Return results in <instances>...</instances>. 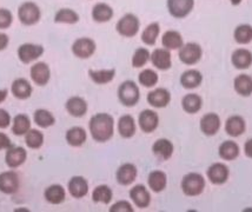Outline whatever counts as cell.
<instances>
[{"label":"cell","mask_w":252,"mask_h":212,"mask_svg":"<svg viewBox=\"0 0 252 212\" xmlns=\"http://www.w3.org/2000/svg\"><path fill=\"white\" fill-rule=\"evenodd\" d=\"M203 98L197 93H188L182 99V109L189 115H194L202 110Z\"/></svg>","instance_id":"obj_28"},{"label":"cell","mask_w":252,"mask_h":212,"mask_svg":"<svg viewBox=\"0 0 252 212\" xmlns=\"http://www.w3.org/2000/svg\"><path fill=\"white\" fill-rule=\"evenodd\" d=\"M25 143L32 150H38L44 144V134L35 128H31L25 134Z\"/></svg>","instance_id":"obj_44"},{"label":"cell","mask_w":252,"mask_h":212,"mask_svg":"<svg viewBox=\"0 0 252 212\" xmlns=\"http://www.w3.org/2000/svg\"><path fill=\"white\" fill-rule=\"evenodd\" d=\"M138 175L137 166L132 163H125L118 168L116 172L117 183L123 186H127L131 185L136 181Z\"/></svg>","instance_id":"obj_14"},{"label":"cell","mask_w":252,"mask_h":212,"mask_svg":"<svg viewBox=\"0 0 252 212\" xmlns=\"http://www.w3.org/2000/svg\"><path fill=\"white\" fill-rule=\"evenodd\" d=\"M11 91L12 94H13L17 99L24 100L31 97L33 90L29 80H26L25 78H18L12 83Z\"/></svg>","instance_id":"obj_29"},{"label":"cell","mask_w":252,"mask_h":212,"mask_svg":"<svg viewBox=\"0 0 252 212\" xmlns=\"http://www.w3.org/2000/svg\"><path fill=\"white\" fill-rule=\"evenodd\" d=\"M244 153L248 158H252V138L245 142L244 144Z\"/></svg>","instance_id":"obj_51"},{"label":"cell","mask_w":252,"mask_h":212,"mask_svg":"<svg viewBox=\"0 0 252 212\" xmlns=\"http://www.w3.org/2000/svg\"><path fill=\"white\" fill-rule=\"evenodd\" d=\"M235 41L239 45H248L252 41V26L248 24L238 25L233 31Z\"/></svg>","instance_id":"obj_38"},{"label":"cell","mask_w":252,"mask_h":212,"mask_svg":"<svg viewBox=\"0 0 252 212\" xmlns=\"http://www.w3.org/2000/svg\"><path fill=\"white\" fill-rule=\"evenodd\" d=\"M26 158H28V152L25 149L20 148V146H11L6 152L5 162L8 168L17 169L25 163Z\"/></svg>","instance_id":"obj_18"},{"label":"cell","mask_w":252,"mask_h":212,"mask_svg":"<svg viewBox=\"0 0 252 212\" xmlns=\"http://www.w3.org/2000/svg\"><path fill=\"white\" fill-rule=\"evenodd\" d=\"M13 23V16L11 11L0 8V29H8Z\"/></svg>","instance_id":"obj_46"},{"label":"cell","mask_w":252,"mask_h":212,"mask_svg":"<svg viewBox=\"0 0 252 212\" xmlns=\"http://www.w3.org/2000/svg\"><path fill=\"white\" fill-rule=\"evenodd\" d=\"M140 22L133 13H126L116 24V30L118 34L124 38H133L139 32Z\"/></svg>","instance_id":"obj_4"},{"label":"cell","mask_w":252,"mask_h":212,"mask_svg":"<svg viewBox=\"0 0 252 212\" xmlns=\"http://www.w3.org/2000/svg\"><path fill=\"white\" fill-rule=\"evenodd\" d=\"M137 126L134 118L130 115H124L118 121V132L125 139L132 138L136 134Z\"/></svg>","instance_id":"obj_32"},{"label":"cell","mask_w":252,"mask_h":212,"mask_svg":"<svg viewBox=\"0 0 252 212\" xmlns=\"http://www.w3.org/2000/svg\"><path fill=\"white\" fill-rule=\"evenodd\" d=\"M150 61H151L152 65L160 71H166L170 70L172 66V58H171V53L169 50L166 49H156L154 52L151 53L150 57Z\"/></svg>","instance_id":"obj_19"},{"label":"cell","mask_w":252,"mask_h":212,"mask_svg":"<svg viewBox=\"0 0 252 212\" xmlns=\"http://www.w3.org/2000/svg\"><path fill=\"white\" fill-rule=\"evenodd\" d=\"M148 103L155 109H164L170 104L171 101V93L169 90L164 88H157L154 91L149 92L148 97Z\"/></svg>","instance_id":"obj_15"},{"label":"cell","mask_w":252,"mask_h":212,"mask_svg":"<svg viewBox=\"0 0 252 212\" xmlns=\"http://www.w3.org/2000/svg\"><path fill=\"white\" fill-rule=\"evenodd\" d=\"M33 119H34V123L41 128L51 127L56 124L55 116H53L50 111L44 109L37 110V111L34 112V116H33Z\"/></svg>","instance_id":"obj_41"},{"label":"cell","mask_w":252,"mask_h":212,"mask_svg":"<svg viewBox=\"0 0 252 212\" xmlns=\"http://www.w3.org/2000/svg\"><path fill=\"white\" fill-rule=\"evenodd\" d=\"M11 123V116L6 110L0 109V128L8 127Z\"/></svg>","instance_id":"obj_48"},{"label":"cell","mask_w":252,"mask_h":212,"mask_svg":"<svg viewBox=\"0 0 252 212\" xmlns=\"http://www.w3.org/2000/svg\"><path fill=\"white\" fill-rule=\"evenodd\" d=\"M89 128L95 142L106 143L115 133V119L109 113H97L90 119Z\"/></svg>","instance_id":"obj_1"},{"label":"cell","mask_w":252,"mask_h":212,"mask_svg":"<svg viewBox=\"0 0 252 212\" xmlns=\"http://www.w3.org/2000/svg\"><path fill=\"white\" fill-rule=\"evenodd\" d=\"M113 198V192L107 185H98L92 192V201L94 203H101V204H110Z\"/></svg>","instance_id":"obj_39"},{"label":"cell","mask_w":252,"mask_h":212,"mask_svg":"<svg viewBox=\"0 0 252 212\" xmlns=\"http://www.w3.org/2000/svg\"><path fill=\"white\" fill-rule=\"evenodd\" d=\"M72 53L79 59H89L90 57L94 55L95 50H97V45L95 41L91 38L83 37L78 38L74 40V43L72 44Z\"/></svg>","instance_id":"obj_7"},{"label":"cell","mask_w":252,"mask_h":212,"mask_svg":"<svg viewBox=\"0 0 252 212\" xmlns=\"http://www.w3.org/2000/svg\"><path fill=\"white\" fill-rule=\"evenodd\" d=\"M30 76L34 84L38 86H45L50 82L51 78V70L46 62H37L30 70Z\"/></svg>","instance_id":"obj_16"},{"label":"cell","mask_w":252,"mask_h":212,"mask_svg":"<svg viewBox=\"0 0 252 212\" xmlns=\"http://www.w3.org/2000/svg\"><path fill=\"white\" fill-rule=\"evenodd\" d=\"M159 33H160V26L158 23L149 24L142 33V41L148 46H154L157 43Z\"/></svg>","instance_id":"obj_40"},{"label":"cell","mask_w":252,"mask_h":212,"mask_svg":"<svg viewBox=\"0 0 252 212\" xmlns=\"http://www.w3.org/2000/svg\"><path fill=\"white\" fill-rule=\"evenodd\" d=\"M18 17H19L20 23L26 26L35 25L40 20L41 12L39 6L35 2L26 1L23 2L18 8Z\"/></svg>","instance_id":"obj_5"},{"label":"cell","mask_w":252,"mask_h":212,"mask_svg":"<svg viewBox=\"0 0 252 212\" xmlns=\"http://www.w3.org/2000/svg\"><path fill=\"white\" fill-rule=\"evenodd\" d=\"M230 176V170L223 163H214L209 166L206 171V177L210 183L214 185H223L227 182Z\"/></svg>","instance_id":"obj_10"},{"label":"cell","mask_w":252,"mask_h":212,"mask_svg":"<svg viewBox=\"0 0 252 212\" xmlns=\"http://www.w3.org/2000/svg\"><path fill=\"white\" fill-rule=\"evenodd\" d=\"M233 89L242 97H250L252 94V77L249 74H239L233 80Z\"/></svg>","instance_id":"obj_36"},{"label":"cell","mask_w":252,"mask_h":212,"mask_svg":"<svg viewBox=\"0 0 252 212\" xmlns=\"http://www.w3.org/2000/svg\"><path fill=\"white\" fill-rule=\"evenodd\" d=\"M110 212H133V208L127 201H119L110 208Z\"/></svg>","instance_id":"obj_47"},{"label":"cell","mask_w":252,"mask_h":212,"mask_svg":"<svg viewBox=\"0 0 252 212\" xmlns=\"http://www.w3.org/2000/svg\"><path fill=\"white\" fill-rule=\"evenodd\" d=\"M158 73L155 70H151V68H145L138 76V82L144 88H154L158 84Z\"/></svg>","instance_id":"obj_43"},{"label":"cell","mask_w":252,"mask_h":212,"mask_svg":"<svg viewBox=\"0 0 252 212\" xmlns=\"http://www.w3.org/2000/svg\"><path fill=\"white\" fill-rule=\"evenodd\" d=\"M239 153H241L239 145L233 140H225L218 148L220 157L223 160H227V162H232V160L237 159L239 157Z\"/></svg>","instance_id":"obj_26"},{"label":"cell","mask_w":252,"mask_h":212,"mask_svg":"<svg viewBox=\"0 0 252 212\" xmlns=\"http://www.w3.org/2000/svg\"><path fill=\"white\" fill-rule=\"evenodd\" d=\"M92 19L95 23H107L112 19L115 16V12L113 8L111 7L109 4H105V2H98L92 8Z\"/></svg>","instance_id":"obj_27"},{"label":"cell","mask_w":252,"mask_h":212,"mask_svg":"<svg viewBox=\"0 0 252 212\" xmlns=\"http://www.w3.org/2000/svg\"><path fill=\"white\" fill-rule=\"evenodd\" d=\"M118 99L126 107L136 106L140 99L138 85L132 80H125L118 88Z\"/></svg>","instance_id":"obj_3"},{"label":"cell","mask_w":252,"mask_h":212,"mask_svg":"<svg viewBox=\"0 0 252 212\" xmlns=\"http://www.w3.org/2000/svg\"><path fill=\"white\" fill-rule=\"evenodd\" d=\"M231 62L237 70H247L252 65V52L247 49H237L231 56Z\"/></svg>","instance_id":"obj_24"},{"label":"cell","mask_w":252,"mask_h":212,"mask_svg":"<svg viewBox=\"0 0 252 212\" xmlns=\"http://www.w3.org/2000/svg\"><path fill=\"white\" fill-rule=\"evenodd\" d=\"M8 43H10V38H8V35L0 32V51L5 50L6 47H7Z\"/></svg>","instance_id":"obj_50"},{"label":"cell","mask_w":252,"mask_h":212,"mask_svg":"<svg viewBox=\"0 0 252 212\" xmlns=\"http://www.w3.org/2000/svg\"><path fill=\"white\" fill-rule=\"evenodd\" d=\"M30 130H31V121H30L29 116L17 115L13 119L12 132L16 136H25Z\"/></svg>","instance_id":"obj_37"},{"label":"cell","mask_w":252,"mask_h":212,"mask_svg":"<svg viewBox=\"0 0 252 212\" xmlns=\"http://www.w3.org/2000/svg\"><path fill=\"white\" fill-rule=\"evenodd\" d=\"M161 44H163L164 49L169 51L179 50L184 45V40H183V35L178 31L169 30L161 37Z\"/></svg>","instance_id":"obj_33"},{"label":"cell","mask_w":252,"mask_h":212,"mask_svg":"<svg viewBox=\"0 0 252 212\" xmlns=\"http://www.w3.org/2000/svg\"><path fill=\"white\" fill-rule=\"evenodd\" d=\"M130 198L133 204L139 209H146L151 204V195L149 190L142 184L132 187L130 190Z\"/></svg>","instance_id":"obj_20"},{"label":"cell","mask_w":252,"mask_h":212,"mask_svg":"<svg viewBox=\"0 0 252 212\" xmlns=\"http://www.w3.org/2000/svg\"><path fill=\"white\" fill-rule=\"evenodd\" d=\"M44 55V47L37 44H23L18 49V57L20 61L24 64H30V62L37 61L39 57Z\"/></svg>","instance_id":"obj_11"},{"label":"cell","mask_w":252,"mask_h":212,"mask_svg":"<svg viewBox=\"0 0 252 212\" xmlns=\"http://www.w3.org/2000/svg\"><path fill=\"white\" fill-rule=\"evenodd\" d=\"M89 77L94 84L105 85L112 82L116 77L115 68H104V70H89Z\"/></svg>","instance_id":"obj_35"},{"label":"cell","mask_w":252,"mask_h":212,"mask_svg":"<svg viewBox=\"0 0 252 212\" xmlns=\"http://www.w3.org/2000/svg\"><path fill=\"white\" fill-rule=\"evenodd\" d=\"M148 184L149 187L154 192L159 193L161 191L166 189L167 185V176L164 171H160V170H155V171L150 172L148 177Z\"/></svg>","instance_id":"obj_30"},{"label":"cell","mask_w":252,"mask_h":212,"mask_svg":"<svg viewBox=\"0 0 252 212\" xmlns=\"http://www.w3.org/2000/svg\"><path fill=\"white\" fill-rule=\"evenodd\" d=\"M169 13L176 19H183L191 13L194 7V0H167Z\"/></svg>","instance_id":"obj_8"},{"label":"cell","mask_w":252,"mask_h":212,"mask_svg":"<svg viewBox=\"0 0 252 212\" xmlns=\"http://www.w3.org/2000/svg\"><path fill=\"white\" fill-rule=\"evenodd\" d=\"M65 109L72 117L74 118H82L88 112V103L84 98L79 95H73V97L68 98L65 104Z\"/></svg>","instance_id":"obj_17"},{"label":"cell","mask_w":252,"mask_h":212,"mask_svg":"<svg viewBox=\"0 0 252 212\" xmlns=\"http://www.w3.org/2000/svg\"><path fill=\"white\" fill-rule=\"evenodd\" d=\"M242 1H243V0H230L231 5H233V6H238V5H241V4H242Z\"/></svg>","instance_id":"obj_53"},{"label":"cell","mask_w":252,"mask_h":212,"mask_svg":"<svg viewBox=\"0 0 252 212\" xmlns=\"http://www.w3.org/2000/svg\"><path fill=\"white\" fill-rule=\"evenodd\" d=\"M79 22V14L71 8H61L55 16V23L73 25Z\"/></svg>","instance_id":"obj_42"},{"label":"cell","mask_w":252,"mask_h":212,"mask_svg":"<svg viewBox=\"0 0 252 212\" xmlns=\"http://www.w3.org/2000/svg\"><path fill=\"white\" fill-rule=\"evenodd\" d=\"M140 130L145 133H152L157 130L159 125V116L154 110H144L138 117Z\"/></svg>","instance_id":"obj_12"},{"label":"cell","mask_w":252,"mask_h":212,"mask_svg":"<svg viewBox=\"0 0 252 212\" xmlns=\"http://www.w3.org/2000/svg\"><path fill=\"white\" fill-rule=\"evenodd\" d=\"M220 126H221V121H220V117L217 115V113L209 112L200 118L199 127H200V131H202L205 136L208 137L216 136V134L220 132Z\"/></svg>","instance_id":"obj_9"},{"label":"cell","mask_w":252,"mask_h":212,"mask_svg":"<svg viewBox=\"0 0 252 212\" xmlns=\"http://www.w3.org/2000/svg\"><path fill=\"white\" fill-rule=\"evenodd\" d=\"M20 186L19 176L14 171L0 173V191L6 195H13Z\"/></svg>","instance_id":"obj_13"},{"label":"cell","mask_w":252,"mask_h":212,"mask_svg":"<svg viewBox=\"0 0 252 212\" xmlns=\"http://www.w3.org/2000/svg\"><path fill=\"white\" fill-rule=\"evenodd\" d=\"M44 197L45 199H46V202H49L50 204L59 205L65 202L66 191L64 187L59 184L51 185V186H49L46 190H45Z\"/></svg>","instance_id":"obj_34"},{"label":"cell","mask_w":252,"mask_h":212,"mask_svg":"<svg viewBox=\"0 0 252 212\" xmlns=\"http://www.w3.org/2000/svg\"><path fill=\"white\" fill-rule=\"evenodd\" d=\"M67 189L73 198H83L89 193V182L82 176H74L68 182Z\"/></svg>","instance_id":"obj_23"},{"label":"cell","mask_w":252,"mask_h":212,"mask_svg":"<svg viewBox=\"0 0 252 212\" xmlns=\"http://www.w3.org/2000/svg\"><path fill=\"white\" fill-rule=\"evenodd\" d=\"M12 146L11 139L8 138L7 134L0 132V150H4V149H10Z\"/></svg>","instance_id":"obj_49"},{"label":"cell","mask_w":252,"mask_h":212,"mask_svg":"<svg viewBox=\"0 0 252 212\" xmlns=\"http://www.w3.org/2000/svg\"><path fill=\"white\" fill-rule=\"evenodd\" d=\"M7 90H0V103H2L7 98Z\"/></svg>","instance_id":"obj_52"},{"label":"cell","mask_w":252,"mask_h":212,"mask_svg":"<svg viewBox=\"0 0 252 212\" xmlns=\"http://www.w3.org/2000/svg\"><path fill=\"white\" fill-rule=\"evenodd\" d=\"M203 83V74L200 71L194 70H187L185 72L182 73L181 76V84L184 89L193 90L199 88Z\"/></svg>","instance_id":"obj_25"},{"label":"cell","mask_w":252,"mask_h":212,"mask_svg":"<svg viewBox=\"0 0 252 212\" xmlns=\"http://www.w3.org/2000/svg\"><path fill=\"white\" fill-rule=\"evenodd\" d=\"M205 179L200 173L190 172L182 179L181 187L183 193L188 197L200 196L205 190Z\"/></svg>","instance_id":"obj_2"},{"label":"cell","mask_w":252,"mask_h":212,"mask_svg":"<svg viewBox=\"0 0 252 212\" xmlns=\"http://www.w3.org/2000/svg\"><path fill=\"white\" fill-rule=\"evenodd\" d=\"M224 128L226 134H229L232 138H237V137L242 136L245 132V130H247V123H245V119L242 116L235 115L226 119Z\"/></svg>","instance_id":"obj_22"},{"label":"cell","mask_w":252,"mask_h":212,"mask_svg":"<svg viewBox=\"0 0 252 212\" xmlns=\"http://www.w3.org/2000/svg\"><path fill=\"white\" fill-rule=\"evenodd\" d=\"M175 151V145L166 138L157 139L152 145V152L159 160H169Z\"/></svg>","instance_id":"obj_21"},{"label":"cell","mask_w":252,"mask_h":212,"mask_svg":"<svg viewBox=\"0 0 252 212\" xmlns=\"http://www.w3.org/2000/svg\"><path fill=\"white\" fill-rule=\"evenodd\" d=\"M150 57H151V53H150L148 49H145V47H138L134 51L133 56H132V66L134 68H140L145 66L150 61Z\"/></svg>","instance_id":"obj_45"},{"label":"cell","mask_w":252,"mask_h":212,"mask_svg":"<svg viewBox=\"0 0 252 212\" xmlns=\"http://www.w3.org/2000/svg\"><path fill=\"white\" fill-rule=\"evenodd\" d=\"M66 142L70 146L73 148H80L85 144L86 139H88V133L80 126H73L68 128L67 132H66Z\"/></svg>","instance_id":"obj_31"},{"label":"cell","mask_w":252,"mask_h":212,"mask_svg":"<svg viewBox=\"0 0 252 212\" xmlns=\"http://www.w3.org/2000/svg\"><path fill=\"white\" fill-rule=\"evenodd\" d=\"M179 61L183 64L189 65H196L197 62L200 61L203 57V49L199 44L197 43H187L179 49L178 52Z\"/></svg>","instance_id":"obj_6"}]
</instances>
